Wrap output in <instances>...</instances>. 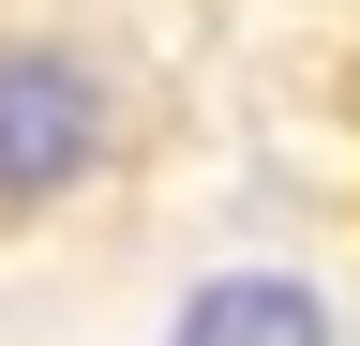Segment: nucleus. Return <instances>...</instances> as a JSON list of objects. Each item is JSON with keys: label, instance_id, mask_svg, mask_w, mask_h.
<instances>
[{"label": "nucleus", "instance_id": "f257e3e1", "mask_svg": "<svg viewBox=\"0 0 360 346\" xmlns=\"http://www.w3.org/2000/svg\"><path fill=\"white\" fill-rule=\"evenodd\" d=\"M135 166V75L90 30H0V241L90 211Z\"/></svg>", "mask_w": 360, "mask_h": 346}, {"label": "nucleus", "instance_id": "f03ea898", "mask_svg": "<svg viewBox=\"0 0 360 346\" xmlns=\"http://www.w3.org/2000/svg\"><path fill=\"white\" fill-rule=\"evenodd\" d=\"M150 346H360V316H345V286L315 271V256L240 241V256H195V271L165 286Z\"/></svg>", "mask_w": 360, "mask_h": 346}]
</instances>
